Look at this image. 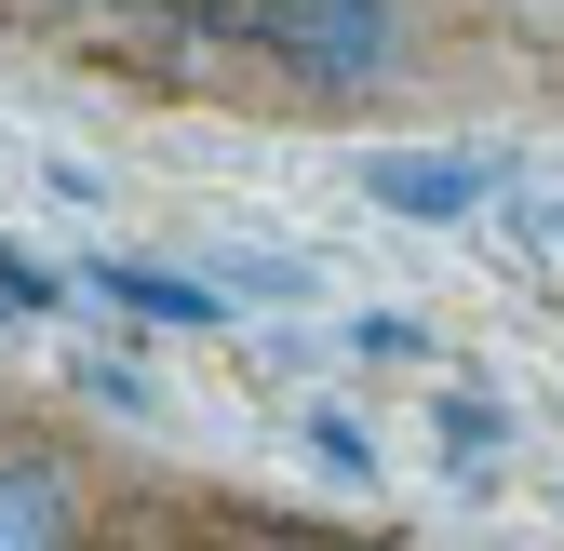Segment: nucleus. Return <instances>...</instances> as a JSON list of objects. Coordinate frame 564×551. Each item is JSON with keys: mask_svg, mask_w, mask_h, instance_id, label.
<instances>
[{"mask_svg": "<svg viewBox=\"0 0 564 551\" xmlns=\"http://www.w3.org/2000/svg\"><path fill=\"white\" fill-rule=\"evenodd\" d=\"M242 41H269L310 95H364V82H390V54H403V0H256Z\"/></svg>", "mask_w": 564, "mask_h": 551, "instance_id": "f257e3e1", "label": "nucleus"}, {"mask_svg": "<svg viewBox=\"0 0 564 551\" xmlns=\"http://www.w3.org/2000/svg\"><path fill=\"white\" fill-rule=\"evenodd\" d=\"M364 188L390 202V216H470V202H484V162H457V149H390V162H364Z\"/></svg>", "mask_w": 564, "mask_h": 551, "instance_id": "f03ea898", "label": "nucleus"}, {"mask_svg": "<svg viewBox=\"0 0 564 551\" xmlns=\"http://www.w3.org/2000/svg\"><path fill=\"white\" fill-rule=\"evenodd\" d=\"M0 551H82V498H67V471H41V457L0 471Z\"/></svg>", "mask_w": 564, "mask_h": 551, "instance_id": "7ed1b4c3", "label": "nucleus"}, {"mask_svg": "<svg viewBox=\"0 0 564 551\" xmlns=\"http://www.w3.org/2000/svg\"><path fill=\"white\" fill-rule=\"evenodd\" d=\"M95 283H108L121 310H162V323H229V296L188 283V269H134V256H121V269H95Z\"/></svg>", "mask_w": 564, "mask_h": 551, "instance_id": "20e7f679", "label": "nucleus"}, {"mask_svg": "<svg viewBox=\"0 0 564 551\" xmlns=\"http://www.w3.org/2000/svg\"><path fill=\"white\" fill-rule=\"evenodd\" d=\"M310 457H323V471H349V485H364V471H377V444H364V431H349V418H336V403H310Z\"/></svg>", "mask_w": 564, "mask_h": 551, "instance_id": "39448f33", "label": "nucleus"}, {"mask_svg": "<svg viewBox=\"0 0 564 551\" xmlns=\"http://www.w3.org/2000/svg\"><path fill=\"white\" fill-rule=\"evenodd\" d=\"M349 350H377V364H416V350H431V336H416L403 310H377V323H349Z\"/></svg>", "mask_w": 564, "mask_h": 551, "instance_id": "423d86ee", "label": "nucleus"}, {"mask_svg": "<svg viewBox=\"0 0 564 551\" xmlns=\"http://www.w3.org/2000/svg\"><path fill=\"white\" fill-rule=\"evenodd\" d=\"M242 551H349V538H323V525H256Z\"/></svg>", "mask_w": 564, "mask_h": 551, "instance_id": "0eeeda50", "label": "nucleus"}, {"mask_svg": "<svg viewBox=\"0 0 564 551\" xmlns=\"http://www.w3.org/2000/svg\"><path fill=\"white\" fill-rule=\"evenodd\" d=\"M41 296H54L41 269H28V256H0V310H41Z\"/></svg>", "mask_w": 564, "mask_h": 551, "instance_id": "6e6552de", "label": "nucleus"}]
</instances>
